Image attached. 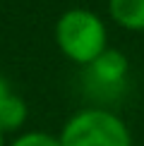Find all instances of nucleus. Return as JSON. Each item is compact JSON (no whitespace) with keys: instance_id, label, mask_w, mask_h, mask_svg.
<instances>
[{"instance_id":"obj_3","label":"nucleus","mask_w":144,"mask_h":146,"mask_svg":"<svg viewBox=\"0 0 144 146\" xmlns=\"http://www.w3.org/2000/svg\"><path fill=\"white\" fill-rule=\"evenodd\" d=\"M91 72L96 74L101 84H106V86H113V84H120L127 74V60H125L123 53L118 50H106L101 58H96L91 65Z\"/></svg>"},{"instance_id":"obj_5","label":"nucleus","mask_w":144,"mask_h":146,"mask_svg":"<svg viewBox=\"0 0 144 146\" xmlns=\"http://www.w3.org/2000/svg\"><path fill=\"white\" fill-rule=\"evenodd\" d=\"M27 120V103L17 94H10L5 101H0V129L12 132L19 129Z\"/></svg>"},{"instance_id":"obj_6","label":"nucleus","mask_w":144,"mask_h":146,"mask_svg":"<svg viewBox=\"0 0 144 146\" xmlns=\"http://www.w3.org/2000/svg\"><path fill=\"white\" fill-rule=\"evenodd\" d=\"M10 146H60V139L48 132H27V134L17 137Z\"/></svg>"},{"instance_id":"obj_7","label":"nucleus","mask_w":144,"mask_h":146,"mask_svg":"<svg viewBox=\"0 0 144 146\" xmlns=\"http://www.w3.org/2000/svg\"><path fill=\"white\" fill-rule=\"evenodd\" d=\"M10 94H12V91H10V84L5 82L3 77H0V101H5V98H7Z\"/></svg>"},{"instance_id":"obj_2","label":"nucleus","mask_w":144,"mask_h":146,"mask_svg":"<svg viewBox=\"0 0 144 146\" xmlns=\"http://www.w3.org/2000/svg\"><path fill=\"white\" fill-rule=\"evenodd\" d=\"M58 139L60 146H132L127 125L118 115L101 108L75 113Z\"/></svg>"},{"instance_id":"obj_4","label":"nucleus","mask_w":144,"mask_h":146,"mask_svg":"<svg viewBox=\"0 0 144 146\" xmlns=\"http://www.w3.org/2000/svg\"><path fill=\"white\" fill-rule=\"evenodd\" d=\"M111 19L130 31H144V0H108Z\"/></svg>"},{"instance_id":"obj_1","label":"nucleus","mask_w":144,"mask_h":146,"mask_svg":"<svg viewBox=\"0 0 144 146\" xmlns=\"http://www.w3.org/2000/svg\"><path fill=\"white\" fill-rule=\"evenodd\" d=\"M106 41V24L91 10H67L55 22V43L63 55L77 65H91L101 58L108 50Z\"/></svg>"},{"instance_id":"obj_8","label":"nucleus","mask_w":144,"mask_h":146,"mask_svg":"<svg viewBox=\"0 0 144 146\" xmlns=\"http://www.w3.org/2000/svg\"><path fill=\"white\" fill-rule=\"evenodd\" d=\"M3 134H5V132H3V129H0V146H3Z\"/></svg>"}]
</instances>
